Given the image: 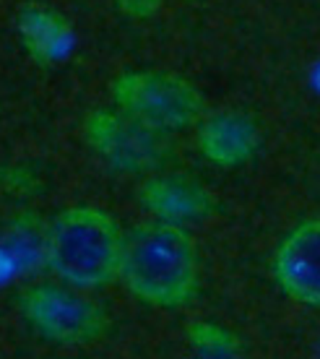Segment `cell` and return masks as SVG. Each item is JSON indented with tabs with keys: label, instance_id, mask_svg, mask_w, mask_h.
Wrapping results in <instances>:
<instances>
[{
	"label": "cell",
	"instance_id": "cell-6",
	"mask_svg": "<svg viewBox=\"0 0 320 359\" xmlns=\"http://www.w3.org/2000/svg\"><path fill=\"white\" fill-rule=\"evenodd\" d=\"M274 278L289 299L320 307V219H307L274 252Z\"/></svg>",
	"mask_w": 320,
	"mask_h": 359
},
{
	"label": "cell",
	"instance_id": "cell-7",
	"mask_svg": "<svg viewBox=\"0 0 320 359\" xmlns=\"http://www.w3.org/2000/svg\"><path fill=\"white\" fill-rule=\"evenodd\" d=\"M198 151L216 167L234 170L248 164L260 149L258 120L240 109H224L206 115L198 123Z\"/></svg>",
	"mask_w": 320,
	"mask_h": 359
},
{
	"label": "cell",
	"instance_id": "cell-1",
	"mask_svg": "<svg viewBox=\"0 0 320 359\" xmlns=\"http://www.w3.org/2000/svg\"><path fill=\"white\" fill-rule=\"evenodd\" d=\"M120 278L154 307H182L198 294V248L182 224L141 222L125 234Z\"/></svg>",
	"mask_w": 320,
	"mask_h": 359
},
{
	"label": "cell",
	"instance_id": "cell-9",
	"mask_svg": "<svg viewBox=\"0 0 320 359\" xmlns=\"http://www.w3.org/2000/svg\"><path fill=\"white\" fill-rule=\"evenodd\" d=\"M16 29L21 36V47L39 68L60 65L73 50L76 36H73L71 21L55 8L29 3L18 11Z\"/></svg>",
	"mask_w": 320,
	"mask_h": 359
},
{
	"label": "cell",
	"instance_id": "cell-5",
	"mask_svg": "<svg viewBox=\"0 0 320 359\" xmlns=\"http://www.w3.org/2000/svg\"><path fill=\"white\" fill-rule=\"evenodd\" d=\"M16 305L42 339L62 346H89L109 331V315L91 297L55 284L21 289Z\"/></svg>",
	"mask_w": 320,
	"mask_h": 359
},
{
	"label": "cell",
	"instance_id": "cell-8",
	"mask_svg": "<svg viewBox=\"0 0 320 359\" xmlns=\"http://www.w3.org/2000/svg\"><path fill=\"white\" fill-rule=\"evenodd\" d=\"M141 206L161 222H201L216 214V196L190 175H156L138 188Z\"/></svg>",
	"mask_w": 320,
	"mask_h": 359
},
{
	"label": "cell",
	"instance_id": "cell-4",
	"mask_svg": "<svg viewBox=\"0 0 320 359\" xmlns=\"http://www.w3.org/2000/svg\"><path fill=\"white\" fill-rule=\"evenodd\" d=\"M112 99L128 115L175 133L206 117V97L185 76L169 71H128L112 81Z\"/></svg>",
	"mask_w": 320,
	"mask_h": 359
},
{
	"label": "cell",
	"instance_id": "cell-10",
	"mask_svg": "<svg viewBox=\"0 0 320 359\" xmlns=\"http://www.w3.org/2000/svg\"><path fill=\"white\" fill-rule=\"evenodd\" d=\"M47 245H50V222L36 211H21L6 224L3 252L11 266L21 273L47 269Z\"/></svg>",
	"mask_w": 320,
	"mask_h": 359
},
{
	"label": "cell",
	"instance_id": "cell-12",
	"mask_svg": "<svg viewBox=\"0 0 320 359\" xmlns=\"http://www.w3.org/2000/svg\"><path fill=\"white\" fill-rule=\"evenodd\" d=\"M0 190L16 198H34L45 190V177L34 164H3L0 167Z\"/></svg>",
	"mask_w": 320,
	"mask_h": 359
},
{
	"label": "cell",
	"instance_id": "cell-2",
	"mask_svg": "<svg viewBox=\"0 0 320 359\" xmlns=\"http://www.w3.org/2000/svg\"><path fill=\"white\" fill-rule=\"evenodd\" d=\"M125 234L94 206H71L50 222L47 271L76 289L109 287L123 273Z\"/></svg>",
	"mask_w": 320,
	"mask_h": 359
},
{
	"label": "cell",
	"instance_id": "cell-13",
	"mask_svg": "<svg viewBox=\"0 0 320 359\" xmlns=\"http://www.w3.org/2000/svg\"><path fill=\"white\" fill-rule=\"evenodd\" d=\"M115 3L131 18H152L161 6V0H115Z\"/></svg>",
	"mask_w": 320,
	"mask_h": 359
},
{
	"label": "cell",
	"instance_id": "cell-11",
	"mask_svg": "<svg viewBox=\"0 0 320 359\" xmlns=\"http://www.w3.org/2000/svg\"><path fill=\"white\" fill-rule=\"evenodd\" d=\"M185 336L187 344L204 357H237V354H242V341L237 339V333H232L224 325L196 320L185 328Z\"/></svg>",
	"mask_w": 320,
	"mask_h": 359
},
{
	"label": "cell",
	"instance_id": "cell-3",
	"mask_svg": "<svg viewBox=\"0 0 320 359\" xmlns=\"http://www.w3.org/2000/svg\"><path fill=\"white\" fill-rule=\"evenodd\" d=\"M84 141L123 175H152L175 162V141L167 130L143 123L123 109H94L84 120Z\"/></svg>",
	"mask_w": 320,
	"mask_h": 359
}]
</instances>
